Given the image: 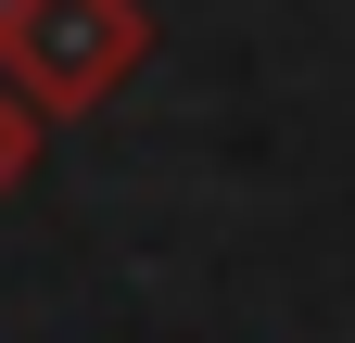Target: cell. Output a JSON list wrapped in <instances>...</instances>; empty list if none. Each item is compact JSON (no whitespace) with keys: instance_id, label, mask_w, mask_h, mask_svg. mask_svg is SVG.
Wrapping results in <instances>:
<instances>
[{"instance_id":"obj_1","label":"cell","mask_w":355,"mask_h":343,"mask_svg":"<svg viewBox=\"0 0 355 343\" xmlns=\"http://www.w3.org/2000/svg\"><path fill=\"white\" fill-rule=\"evenodd\" d=\"M153 64V0H0V90L38 127L102 115Z\"/></svg>"},{"instance_id":"obj_2","label":"cell","mask_w":355,"mask_h":343,"mask_svg":"<svg viewBox=\"0 0 355 343\" xmlns=\"http://www.w3.org/2000/svg\"><path fill=\"white\" fill-rule=\"evenodd\" d=\"M38 140H51V127H38V115H26L13 90H0V203H13V191L38 178Z\"/></svg>"}]
</instances>
